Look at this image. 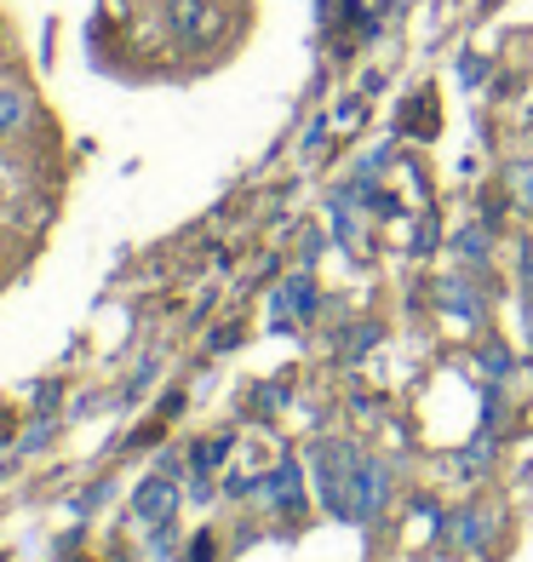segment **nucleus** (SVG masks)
Here are the masks:
<instances>
[{
    "instance_id": "5",
    "label": "nucleus",
    "mask_w": 533,
    "mask_h": 562,
    "mask_svg": "<svg viewBox=\"0 0 533 562\" xmlns=\"http://www.w3.org/2000/svg\"><path fill=\"white\" fill-rule=\"evenodd\" d=\"M138 510H144V517H167V488H161V482H156V488H144Z\"/></svg>"
},
{
    "instance_id": "7",
    "label": "nucleus",
    "mask_w": 533,
    "mask_h": 562,
    "mask_svg": "<svg viewBox=\"0 0 533 562\" xmlns=\"http://www.w3.org/2000/svg\"><path fill=\"white\" fill-rule=\"evenodd\" d=\"M0 195H7V184H0Z\"/></svg>"
},
{
    "instance_id": "2",
    "label": "nucleus",
    "mask_w": 533,
    "mask_h": 562,
    "mask_svg": "<svg viewBox=\"0 0 533 562\" xmlns=\"http://www.w3.org/2000/svg\"><path fill=\"white\" fill-rule=\"evenodd\" d=\"M167 18L184 41H195V35L213 30V0H167Z\"/></svg>"
},
{
    "instance_id": "6",
    "label": "nucleus",
    "mask_w": 533,
    "mask_h": 562,
    "mask_svg": "<svg viewBox=\"0 0 533 562\" xmlns=\"http://www.w3.org/2000/svg\"><path fill=\"white\" fill-rule=\"evenodd\" d=\"M460 252H476L481 259V252H488V229H460Z\"/></svg>"
},
{
    "instance_id": "1",
    "label": "nucleus",
    "mask_w": 533,
    "mask_h": 562,
    "mask_svg": "<svg viewBox=\"0 0 533 562\" xmlns=\"http://www.w3.org/2000/svg\"><path fill=\"white\" fill-rule=\"evenodd\" d=\"M378 488H385V471H378V459L355 453V465H350V517H355V522L378 510V499H385Z\"/></svg>"
},
{
    "instance_id": "3",
    "label": "nucleus",
    "mask_w": 533,
    "mask_h": 562,
    "mask_svg": "<svg viewBox=\"0 0 533 562\" xmlns=\"http://www.w3.org/2000/svg\"><path fill=\"white\" fill-rule=\"evenodd\" d=\"M30 126V92L23 87H0V138H12Z\"/></svg>"
},
{
    "instance_id": "4",
    "label": "nucleus",
    "mask_w": 533,
    "mask_h": 562,
    "mask_svg": "<svg viewBox=\"0 0 533 562\" xmlns=\"http://www.w3.org/2000/svg\"><path fill=\"white\" fill-rule=\"evenodd\" d=\"M287 304H293V316H316V288L304 276H293L282 288V311H287Z\"/></svg>"
}]
</instances>
